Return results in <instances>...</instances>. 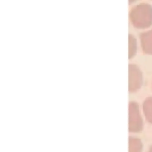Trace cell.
<instances>
[{
    "mask_svg": "<svg viewBox=\"0 0 152 152\" xmlns=\"http://www.w3.org/2000/svg\"><path fill=\"white\" fill-rule=\"evenodd\" d=\"M131 24L136 28L144 29L152 26V6L141 3L134 6L129 12Z\"/></svg>",
    "mask_w": 152,
    "mask_h": 152,
    "instance_id": "1",
    "label": "cell"
},
{
    "mask_svg": "<svg viewBox=\"0 0 152 152\" xmlns=\"http://www.w3.org/2000/svg\"><path fill=\"white\" fill-rule=\"evenodd\" d=\"M129 90L134 91L138 89L142 83V74L139 68L135 64L129 65Z\"/></svg>",
    "mask_w": 152,
    "mask_h": 152,
    "instance_id": "2",
    "label": "cell"
},
{
    "mask_svg": "<svg viewBox=\"0 0 152 152\" xmlns=\"http://www.w3.org/2000/svg\"><path fill=\"white\" fill-rule=\"evenodd\" d=\"M141 47L145 54L152 55V30L140 34Z\"/></svg>",
    "mask_w": 152,
    "mask_h": 152,
    "instance_id": "3",
    "label": "cell"
},
{
    "mask_svg": "<svg viewBox=\"0 0 152 152\" xmlns=\"http://www.w3.org/2000/svg\"><path fill=\"white\" fill-rule=\"evenodd\" d=\"M137 39L135 36L129 34L128 36V57L131 59L134 57L137 53Z\"/></svg>",
    "mask_w": 152,
    "mask_h": 152,
    "instance_id": "4",
    "label": "cell"
},
{
    "mask_svg": "<svg viewBox=\"0 0 152 152\" xmlns=\"http://www.w3.org/2000/svg\"><path fill=\"white\" fill-rule=\"evenodd\" d=\"M137 1H138V0H128V2H129V4H133L135 2H137Z\"/></svg>",
    "mask_w": 152,
    "mask_h": 152,
    "instance_id": "5",
    "label": "cell"
}]
</instances>
